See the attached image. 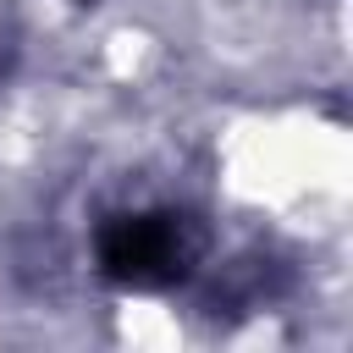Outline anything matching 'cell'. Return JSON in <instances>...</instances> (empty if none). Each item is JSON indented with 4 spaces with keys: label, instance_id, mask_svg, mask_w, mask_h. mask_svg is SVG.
Masks as SVG:
<instances>
[{
    "label": "cell",
    "instance_id": "1",
    "mask_svg": "<svg viewBox=\"0 0 353 353\" xmlns=\"http://www.w3.org/2000/svg\"><path fill=\"white\" fill-rule=\"evenodd\" d=\"M215 232L188 204H132L94 226V270L121 292H176L210 265Z\"/></svg>",
    "mask_w": 353,
    "mask_h": 353
},
{
    "label": "cell",
    "instance_id": "2",
    "mask_svg": "<svg viewBox=\"0 0 353 353\" xmlns=\"http://www.w3.org/2000/svg\"><path fill=\"white\" fill-rule=\"evenodd\" d=\"M17 61H22V22L0 6V88L11 83V72H17Z\"/></svg>",
    "mask_w": 353,
    "mask_h": 353
},
{
    "label": "cell",
    "instance_id": "3",
    "mask_svg": "<svg viewBox=\"0 0 353 353\" xmlns=\"http://www.w3.org/2000/svg\"><path fill=\"white\" fill-rule=\"evenodd\" d=\"M77 6H99V0H77Z\"/></svg>",
    "mask_w": 353,
    "mask_h": 353
}]
</instances>
